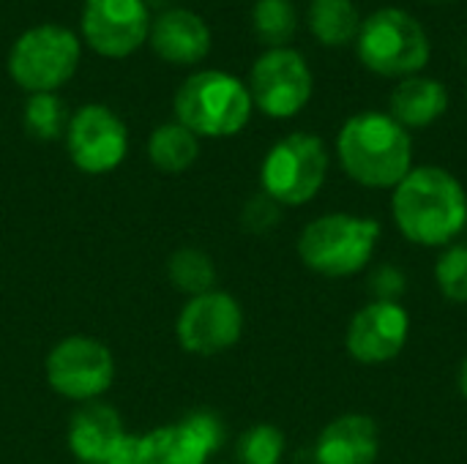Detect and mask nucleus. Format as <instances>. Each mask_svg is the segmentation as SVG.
I'll list each match as a JSON object with an SVG mask.
<instances>
[{
    "label": "nucleus",
    "mask_w": 467,
    "mask_h": 464,
    "mask_svg": "<svg viewBox=\"0 0 467 464\" xmlns=\"http://www.w3.org/2000/svg\"><path fill=\"white\" fill-rule=\"evenodd\" d=\"M391 191V219L413 246L446 249L467 230V191L454 172L413 167Z\"/></svg>",
    "instance_id": "obj_1"
},
{
    "label": "nucleus",
    "mask_w": 467,
    "mask_h": 464,
    "mask_svg": "<svg viewBox=\"0 0 467 464\" xmlns=\"http://www.w3.org/2000/svg\"><path fill=\"white\" fill-rule=\"evenodd\" d=\"M345 175L364 189H394L413 170V139L389 112L350 115L337 134Z\"/></svg>",
    "instance_id": "obj_2"
},
{
    "label": "nucleus",
    "mask_w": 467,
    "mask_h": 464,
    "mask_svg": "<svg viewBox=\"0 0 467 464\" xmlns=\"http://www.w3.org/2000/svg\"><path fill=\"white\" fill-rule=\"evenodd\" d=\"M380 235L383 227L375 216L334 211L312 219L301 230L296 249L312 273L326 279H348L372 263Z\"/></svg>",
    "instance_id": "obj_3"
},
{
    "label": "nucleus",
    "mask_w": 467,
    "mask_h": 464,
    "mask_svg": "<svg viewBox=\"0 0 467 464\" xmlns=\"http://www.w3.org/2000/svg\"><path fill=\"white\" fill-rule=\"evenodd\" d=\"M358 60L378 77L405 79L430 63L432 41L424 25L405 8L386 5L372 11L356 36Z\"/></svg>",
    "instance_id": "obj_4"
},
{
    "label": "nucleus",
    "mask_w": 467,
    "mask_h": 464,
    "mask_svg": "<svg viewBox=\"0 0 467 464\" xmlns=\"http://www.w3.org/2000/svg\"><path fill=\"white\" fill-rule=\"evenodd\" d=\"M249 88L227 71H197L175 93V118L197 137H233L252 118Z\"/></svg>",
    "instance_id": "obj_5"
},
{
    "label": "nucleus",
    "mask_w": 467,
    "mask_h": 464,
    "mask_svg": "<svg viewBox=\"0 0 467 464\" xmlns=\"http://www.w3.org/2000/svg\"><path fill=\"white\" fill-rule=\"evenodd\" d=\"M328 150L317 134L293 131L271 145L260 164V186L282 208L312 202L328 178Z\"/></svg>",
    "instance_id": "obj_6"
},
{
    "label": "nucleus",
    "mask_w": 467,
    "mask_h": 464,
    "mask_svg": "<svg viewBox=\"0 0 467 464\" xmlns=\"http://www.w3.org/2000/svg\"><path fill=\"white\" fill-rule=\"evenodd\" d=\"M79 66V41L68 27L38 25L25 30L8 55L11 79L33 93H55Z\"/></svg>",
    "instance_id": "obj_7"
},
{
    "label": "nucleus",
    "mask_w": 467,
    "mask_h": 464,
    "mask_svg": "<svg viewBox=\"0 0 467 464\" xmlns=\"http://www.w3.org/2000/svg\"><path fill=\"white\" fill-rule=\"evenodd\" d=\"M252 104L276 120L296 118L315 93V77L301 52L290 46L263 52L249 74Z\"/></svg>",
    "instance_id": "obj_8"
},
{
    "label": "nucleus",
    "mask_w": 467,
    "mask_h": 464,
    "mask_svg": "<svg viewBox=\"0 0 467 464\" xmlns=\"http://www.w3.org/2000/svg\"><path fill=\"white\" fill-rule=\"evenodd\" d=\"M49 388L71 402H93L115 380V358L107 345L90 336L60 339L44 364Z\"/></svg>",
    "instance_id": "obj_9"
},
{
    "label": "nucleus",
    "mask_w": 467,
    "mask_h": 464,
    "mask_svg": "<svg viewBox=\"0 0 467 464\" xmlns=\"http://www.w3.org/2000/svg\"><path fill=\"white\" fill-rule=\"evenodd\" d=\"M178 342L192 356H219L238 345L244 334L241 304L222 290H211L186 301L175 323Z\"/></svg>",
    "instance_id": "obj_10"
},
{
    "label": "nucleus",
    "mask_w": 467,
    "mask_h": 464,
    "mask_svg": "<svg viewBox=\"0 0 467 464\" xmlns=\"http://www.w3.org/2000/svg\"><path fill=\"white\" fill-rule=\"evenodd\" d=\"M66 148L77 170L88 175H104L126 159L129 131L109 107L88 104L71 115Z\"/></svg>",
    "instance_id": "obj_11"
},
{
    "label": "nucleus",
    "mask_w": 467,
    "mask_h": 464,
    "mask_svg": "<svg viewBox=\"0 0 467 464\" xmlns=\"http://www.w3.org/2000/svg\"><path fill=\"white\" fill-rule=\"evenodd\" d=\"M82 38L104 57H129L150 33V11L145 0H85Z\"/></svg>",
    "instance_id": "obj_12"
},
{
    "label": "nucleus",
    "mask_w": 467,
    "mask_h": 464,
    "mask_svg": "<svg viewBox=\"0 0 467 464\" xmlns=\"http://www.w3.org/2000/svg\"><path fill=\"white\" fill-rule=\"evenodd\" d=\"M410 339V314L402 301H369L361 306L348 331V356L364 366H380L394 361Z\"/></svg>",
    "instance_id": "obj_13"
},
{
    "label": "nucleus",
    "mask_w": 467,
    "mask_h": 464,
    "mask_svg": "<svg viewBox=\"0 0 467 464\" xmlns=\"http://www.w3.org/2000/svg\"><path fill=\"white\" fill-rule=\"evenodd\" d=\"M380 457L378 421L345 413L323 427L315 443V464H375Z\"/></svg>",
    "instance_id": "obj_14"
},
{
    "label": "nucleus",
    "mask_w": 467,
    "mask_h": 464,
    "mask_svg": "<svg viewBox=\"0 0 467 464\" xmlns=\"http://www.w3.org/2000/svg\"><path fill=\"white\" fill-rule=\"evenodd\" d=\"M148 41L161 60L175 66H194L211 52V30L189 8H164L150 22Z\"/></svg>",
    "instance_id": "obj_15"
},
{
    "label": "nucleus",
    "mask_w": 467,
    "mask_h": 464,
    "mask_svg": "<svg viewBox=\"0 0 467 464\" xmlns=\"http://www.w3.org/2000/svg\"><path fill=\"white\" fill-rule=\"evenodd\" d=\"M126 438L123 421L115 407L88 402L71 416L68 424V451L82 464H107L118 443Z\"/></svg>",
    "instance_id": "obj_16"
},
{
    "label": "nucleus",
    "mask_w": 467,
    "mask_h": 464,
    "mask_svg": "<svg viewBox=\"0 0 467 464\" xmlns=\"http://www.w3.org/2000/svg\"><path fill=\"white\" fill-rule=\"evenodd\" d=\"M449 88L435 79V77H424V74H413L397 82V88L391 90V118L410 129H427L432 123H438L446 112H449Z\"/></svg>",
    "instance_id": "obj_17"
},
{
    "label": "nucleus",
    "mask_w": 467,
    "mask_h": 464,
    "mask_svg": "<svg viewBox=\"0 0 467 464\" xmlns=\"http://www.w3.org/2000/svg\"><path fill=\"white\" fill-rule=\"evenodd\" d=\"M145 446L148 464H208V459L213 457V449L200 438V432L186 418L148 432Z\"/></svg>",
    "instance_id": "obj_18"
},
{
    "label": "nucleus",
    "mask_w": 467,
    "mask_h": 464,
    "mask_svg": "<svg viewBox=\"0 0 467 464\" xmlns=\"http://www.w3.org/2000/svg\"><path fill=\"white\" fill-rule=\"evenodd\" d=\"M200 156V139L192 134L186 126L175 123H161L150 137H148V159L159 172L178 175L186 172Z\"/></svg>",
    "instance_id": "obj_19"
},
{
    "label": "nucleus",
    "mask_w": 467,
    "mask_h": 464,
    "mask_svg": "<svg viewBox=\"0 0 467 464\" xmlns=\"http://www.w3.org/2000/svg\"><path fill=\"white\" fill-rule=\"evenodd\" d=\"M309 30L323 46H345L361 30V14L353 0H312Z\"/></svg>",
    "instance_id": "obj_20"
},
{
    "label": "nucleus",
    "mask_w": 467,
    "mask_h": 464,
    "mask_svg": "<svg viewBox=\"0 0 467 464\" xmlns=\"http://www.w3.org/2000/svg\"><path fill=\"white\" fill-rule=\"evenodd\" d=\"M167 276L172 282L175 290L186 293L189 298L211 293L216 287V268L213 260L200 252V249H178L175 254H170L167 260Z\"/></svg>",
    "instance_id": "obj_21"
},
{
    "label": "nucleus",
    "mask_w": 467,
    "mask_h": 464,
    "mask_svg": "<svg viewBox=\"0 0 467 464\" xmlns=\"http://www.w3.org/2000/svg\"><path fill=\"white\" fill-rule=\"evenodd\" d=\"M252 25L263 44L279 49L296 36L298 14L290 0H257L252 11Z\"/></svg>",
    "instance_id": "obj_22"
},
{
    "label": "nucleus",
    "mask_w": 467,
    "mask_h": 464,
    "mask_svg": "<svg viewBox=\"0 0 467 464\" xmlns=\"http://www.w3.org/2000/svg\"><path fill=\"white\" fill-rule=\"evenodd\" d=\"M68 109L55 93H33L25 104V129L33 139L52 142L68 129Z\"/></svg>",
    "instance_id": "obj_23"
},
{
    "label": "nucleus",
    "mask_w": 467,
    "mask_h": 464,
    "mask_svg": "<svg viewBox=\"0 0 467 464\" xmlns=\"http://www.w3.org/2000/svg\"><path fill=\"white\" fill-rule=\"evenodd\" d=\"M287 449V440L279 427L274 424H257L246 429L235 446L238 464H282Z\"/></svg>",
    "instance_id": "obj_24"
},
{
    "label": "nucleus",
    "mask_w": 467,
    "mask_h": 464,
    "mask_svg": "<svg viewBox=\"0 0 467 464\" xmlns=\"http://www.w3.org/2000/svg\"><path fill=\"white\" fill-rule=\"evenodd\" d=\"M435 284L451 304H467V243L454 241L441 249L435 263Z\"/></svg>",
    "instance_id": "obj_25"
},
{
    "label": "nucleus",
    "mask_w": 467,
    "mask_h": 464,
    "mask_svg": "<svg viewBox=\"0 0 467 464\" xmlns=\"http://www.w3.org/2000/svg\"><path fill=\"white\" fill-rule=\"evenodd\" d=\"M282 219V205L274 202L268 194H254L246 200L244 211H241V227L246 232H254V235H263V232H271Z\"/></svg>",
    "instance_id": "obj_26"
},
{
    "label": "nucleus",
    "mask_w": 467,
    "mask_h": 464,
    "mask_svg": "<svg viewBox=\"0 0 467 464\" xmlns=\"http://www.w3.org/2000/svg\"><path fill=\"white\" fill-rule=\"evenodd\" d=\"M369 287H372V301H400L402 293L408 290V279L405 273L391 265V263H383L380 268H375L372 279H369Z\"/></svg>",
    "instance_id": "obj_27"
},
{
    "label": "nucleus",
    "mask_w": 467,
    "mask_h": 464,
    "mask_svg": "<svg viewBox=\"0 0 467 464\" xmlns=\"http://www.w3.org/2000/svg\"><path fill=\"white\" fill-rule=\"evenodd\" d=\"M107 464H148V446L145 435H126L118 449L112 451Z\"/></svg>",
    "instance_id": "obj_28"
},
{
    "label": "nucleus",
    "mask_w": 467,
    "mask_h": 464,
    "mask_svg": "<svg viewBox=\"0 0 467 464\" xmlns=\"http://www.w3.org/2000/svg\"><path fill=\"white\" fill-rule=\"evenodd\" d=\"M457 386H460V394H462V399H465V402H467V356H465V358H462V364H460Z\"/></svg>",
    "instance_id": "obj_29"
},
{
    "label": "nucleus",
    "mask_w": 467,
    "mask_h": 464,
    "mask_svg": "<svg viewBox=\"0 0 467 464\" xmlns=\"http://www.w3.org/2000/svg\"><path fill=\"white\" fill-rule=\"evenodd\" d=\"M145 3H148V8H150V5H167V3H172V0H145Z\"/></svg>",
    "instance_id": "obj_30"
},
{
    "label": "nucleus",
    "mask_w": 467,
    "mask_h": 464,
    "mask_svg": "<svg viewBox=\"0 0 467 464\" xmlns=\"http://www.w3.org/2000/svg\"><path fill=\"white\" fill-rule=\"evenodd\" d=\"M430 3H449V0H430Z\"/></svg>",
    "instance_id": "obj_31"
},
{
    "label": "nucleus",
    "mask_w": 467,
    "mask_h": 464,
    "mask_svg": "<svg viewBox=\"0 0 467 464\" xmlns=\"http://www.w3.org/2000/svg\"><path fill=\"white\" fill-rule=\"evenodd\" d=\"M465 93H467V90H465Z\"/></svg>",
    "instance_id": "obj_32"
}]
</instances>
